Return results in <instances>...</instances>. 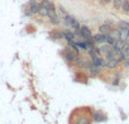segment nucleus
Instances as JSON below:
<instances>
[{
	"mask_svg": "<svg viewBox=\"0 0 129 124\" xmlns=\"http://www.w3.org/2000/svg\"><path fill=\"white\" fill-rule=\"evenodd\" d=\"M62 54H63L64 60L68 62V63H74L76 55H77L76 52L74 51L73 49H70V47H64L62 50Z\"/></svg>",
	"mask_w": 129,
	"mask_h": 124,
	"instance_id": "f257e3e1",
	"label": "nucleus"
},
{
	"mask_svg": "<svg viewBox=\"0 0 129 124\" xmlns=\"http://www.w3.org/2000/svg\"><path fill=\"white\" fill-rule=\"evenodd\" d=\"M28 9L33 15H39L40 11V2L38 0H29L28 1Z\"/></svg>",
	"mask_w": 129,
	"mask_h": 124,
	"instance_id": "f03ea898",
	"label": "nucleus"
},
{
	"mask_svg": "<svg viewBox=\"0 0 129 124\" xmlns=\"http://www.w3.org/2000/svg\"><path fill=\"white\" fill-rule=\"evenodd\" d=\"M91 61H92V63L94 64V66H98V67H100V68H105V64H107V60L104 59V56H102V55H98V56H95V58H93V59H91Z\"/></svg>",
	"mask_w": 129,
	"mask_h": 124,
	"instance_id": "7ed1b4c3",
	"label": "nucleus"
},
{
	"mask_svg": "<svg viewBox=\"0 0 129 124\" xmlns=\"http://www.w3.org/2000/svg\"><path fill=\"white\" fill-rule=\"evenodd\" d=\"M105 40H107V34H102V33H96L93 35V41L95 44H102V43H105Z\"/></svg>",
	"mask_w": 129,
	"mask_h": 124,
	"instance_id": "20e7f679",
	"label": "nucleus"
},
{
	"mask_svg": "<svg viewBox=\"0 0 129 124\" xmlns=\"http://www.w3.org/2000/svg\"><path fill=\"white\" fill-rule=\"evenodd\" d=\"M119 62L117 60L116 58L114 59H110V60H107V64H105V68L108 69V70L112 71V70H116L117 68L119 67Z\"/></svg>",
	"mask_w": 129,
	"mask_h": 124,
	"instance_id": "39448f33",
	"label": "nucleus"
},
{
	"mask_svg": "<svg viewBox=\"0 0 129 124\" xmlns=\"http://www.w3.org/2000/svg\"><path fill=\"white\" fill-rule=\"evenodd\" d=\"M40 6L44 7V8L49 9V10L52 11H57L56 9V5L51 1V0H40Z\"/></svg>",
	"mask_w": 129,
	"mask_h": 124,
	"instance_id": "423d86ee",
	"label": "nucleus"
},
{
	"mask_svg": "<svg viewBox=\"0 0 129 124\" xmlns=\"http://www.w3.org/2000/svg\"><path fill=\"white\" fill-rule=\"evenodd\" d=\"M79 32H80V34L84 36V41L86 40L87 37H92V36H93V35H92L91 28H89L88 26H86V25H82V26H80Z\"/></svg>",
	"mask_w": 129,
	"mask_h": 124,
	"instance_id": "0eeeda50",
	"label": "nucleus"
},
{
	"mask_svg": "<svg viewBox=\"0 0 129 124\" xmlns=\"http://www.w3.org/2000/svg\"><path fill=\"white\" fill-rule=\"evenodd\" d=\"M76 18L74 17L73 15H70V14H66V15L63 16L62 20H63V26L68 27V28H70L71 27V24H73V22L75 20Z\"/></svg>",
	"mask_w": 129,
	"mask_h": 124,
	"instance_id": "6e6552de",
	"label": "nucleus"
},
{
	"mask_svg": "<svg viewBox=\"0 0 129 124\" xmlns=\"http://www.w3.org/2000/svg\"><path fill=\"white\" fill-rule=\"evenodd\" d=\"M109 35L111 36V37H113L116 41H118V40H120V29L118 28V27L114 25L113 27H112L111 29H110V32H109Z\"/></svg>",
	"mask_w": 129,
	"mask_h": 124,
	"instance_id": "1a4fd4ad",
	"label": "nucleus"
},
{
	"mask_svg": "<svg viewBox=\"0 0 129 124\" xmlns=\"http://www.w3.org/2000/svg\"><path fill=\"white\" fill-rule=\"evenodd\" d=\"M87 70L91 73V76H100L101 73H102V68H100V67H98V66H94V64H92Z\"/></svg>",
	"mask_w": 129,
	"mask_h": 124,
	"instance_id": "9d476101",
	"label": "nucleus"
},
{
	"mask_svg": "<svg viewBox=\"0 0 129 124\" xmlns=\"http://www.w3.org/2000/svg\"><path fill=\"white\" fill-rule=\"evenodd\" d=\"M51 37L54 40H66V34L62 31H56L51 34Z\"/></svg>",
	"mask_w": 129,
	"mask_h": 124,
	"instance_id": "9b49d317",
	"label": "nucleus"
},
{
	"mask_svg": "<svg viewBox=\"0 0 129 124\" xmlns=\"http://www.w3.org/2000/svg\"><path fill=\"white\" fill-rule=\"evenodd\" d=\"M113 26H110V25H107L104 24V23H102V24L99 26V33H102V34H109L110 29L112 28Z\"/></svg>",
	"mask_w": 129,
	"mask_h": 124,
	"instance_id": "f8f14e48",
	"label": "nucleus"
},
{
	"mask_svg": "<svg viewBox=\"0 0 129 124\" xmlns=\"http://www.w3.org/2000/svg\"><path fill=\"white\" fill-rule=\"evenodd\" d=\"M98 49H99V51L101 52V54H105L107 52H109L110 50L112 49V46L107 44V43H102V44H100V46H98Z\"/></svg>",
	"mask_w": 129,
	"mask_h": 124,
	"instance_id": "ddd939ff",
	"label": "nucleus"
},
{
	"mask_svg": "<svg viewBox=\"0 0 129 124\" xmlns=\"http://www.w3.org/2000/svg\"><path fill=\"white\" fill-rule=\"evenodd\" d=\"M92 118H93V121H95V122H101V121H103V118H104V115H103V113L101 111H96V112H93Z\"/></svg>",
	"mask_w": 129,
	"mask_h": 124,
	"instance_id": "4468645a",
	"label": "nucleus"
},
{
	"mask_svg": "<svg viewBox=\"0 0 129 124\" xmlns=\"http://www.w3.org/2000/svg\"><path fill=\"white\" fill-rule=\"evenodd\" d=\"M128 38H129V28L120 29V40L126 43V41H127Z\"/></svg>",
	"mask_w": 129,
	"mask_h": 124,
	"instance_id": "2eb2a0df",
	"label": "nucleus"
},
{
	"mask_svg": "<svg viewBox=\"0 0 129 124\" xmlns=\"http://www.w3.org/2000/svg\"><path fill=\"white\" fill-rule=\"evenodd\" d=\"M120 82H121V72H116V75H114V79L112 80L111 85L113 87H117V86L120 85Z\"/></svg>",
	"mask_w": 129,
	"mask_h": 124,
	"instance_id": "dca6fc26",
	"label": "nucleus"
},
{
	"mask_svg": "<svg viewBox=\"0 0 129 124\" xmlns=\"http://www.w3.org/2000/svg\"><path fill=\"white\" fill-rule=\"evenodd\" d=\"M84 62H85V59L83 58L82 55L77 54V55H76V58H75V61H74V63H75L77 67H79V68H83V66H84Z\"/></svg>",
	"mask_w": 129,
	"mask_h": 124,
	"instance_id": "f3484780",
	"label": "nucleus"
},
{
	"mask_svg": "<svg viewBox=\"0 0 129 124\" xmlns=\"http://www.w3.org/2000/svg\"><path fill=\"white\" fill-rule=\"evenodd\" d=\"M76 44H77V46L79 47V50H83V51H87V50H88V45H87V43L83 40L76 41Z\"/></svg>",
	"mask_w": 129,
	"mask_h": 124,
	"instance_id": "a211bd4d",
	"label": "nucleus"
},
{
	"mask_svg": "<svg viewBox=\"0 0 129 124\" xmlns=\"http://www.w3.org/2000/svg\"><path fill=\"white\" fill-rule=\"evenodd\" d=\"M64 34H66V41H75L76 36L74 31H69V29H66L64 31Z\"/></svg>",
	"mask_w": 129,
	"mask_h": 124,
	"instance_id": "6ab92c4d",
	"label": "nucleus"
},
{
	"mask_svg": "<svg viewBox=\"0 0 129 124\" xmlns=\"http://www.w3.org/2000/svg\"><path fill=\"white\" fill-rule=\"evenodd\" d=\"M49 22H50V24L53 25V26H58L61 23V19H60V17H59V15H57V16H53V17H50Z\"/></svg>",
	"mask_w": 129,
	"mask_h": 124,
	"instance_id": "aec40b11",
	"label": "nucleus"
},
{
	"mask_svg": "<svg viewBox=\"0 0 129 124\" xmlns=\"http://www.w3.org/2000/svg\"><path fill=\"white\" fill-rule=\"evenodd\" d=\"M116 26L118 27L119 29L129 28V23L126 22V20H119V22H116Z\"/></svg>",
	"mask_w": 129,
	"mask_h": 124,
	"instance_id": "412c9836",
	"label": "nucleus"
},
{
	"mask_svg": "<svg viewBox=\"0 0 129 124\" xmlns=\"http://www.w3.org/2000/svg\"><path fill=\"white\" fill-rule=\"evenodd\" d=\"M103 56H104L105 60H110V59H114L116 58V52H114L113 49H111L109 52H107L105 54H103Z\"/></svg>",
	"mask_w": 129,
	"mask_h": 124,
	"instance_id": "4be33fe9",
	"label": "nucleus"
},
{
	"mask_svg": "<svg viewBox=\"0 0 129 124\" xmlns=\"http://www.w3.org/2000/svg\"><path fill=\"white\" fill-rule=\"evenodd\" d=\"M126 46V43L125 42H122L121 40H118V41H116V43H114V45L112 47L113 49H119V50H123V47Z\"/></svg>",
	"mask_w": 129,
	"mask_h": 124,
	"instance_id": "5701e85b",
	"label": "nucleus"
},
{
	"mask_svg": "<svg viewBox=\"0 0 129 124\" xmlns=\"http://www.w3.org/2000/svg\"><path fill=\"white\" fill-rule=\"evenodd\" d=\"M121 10H122L125 14H129V0H123L122 1Z\"/></svg>",
	"mask_w": 129,
	"mask_h": 124,
	"instance_id": "b1692460",
	"label": "nucleus"
},
{
	"mask_svg": "<svg viewBox=\"0 0 129 124\" xmlns=\"http://www.w3.org/2000/svg\"><path fill=\"white\" fill-rule=\"evenodd\" d=\"M39 15L41 16V17H48V15H49V9L44 8V7L40 6V11H39Z\"/></svg>",
	"mask_w": 129,
	"mask_h": 124,
	"instance_id": "393cba45",
	"label": "nucleus"
},
{
	"mask_svg": "<svg viewBox=\"0 0 129 124\" xmlns=\"http://www.w3.org/2000/svg\"><path fill=\"white\" fill-rule=\"evenodd\" d=\"M122 1L123 0H112V5H113V8L119 10L121 9V6H122Z\"/></svg>",
	"mask_w": 129,
	"mask_h": 124,
	"instance_id": "a878e982",
	"label": "nucleus"
},
{
	"mask_svg": "<svg viewBox=\"0 0 129 124\" xmlns=\"http://www.w3.org/2000/svg\"><path fill=\"white\" fill-rule=\"evenodd\" d=\"M105 43L109 44V45H111V46H113L114 43H116V40H114L113 37H111L109 34H107V40H105Z\"/></svg>",
	"mask_w": 129,
	"mask_h": 124,
	"instance_id": "bb28decb",
	"label": "nucleus"
},
{
	"mask_svg": "<svg viewBox=\"0 0 129 124\" xmlns=\"http://www.w3.org/2000/svg\"><path fill=\"white\" fill-rule=\"evenodd\" d=\"M103 23L107 25H110V26H114V25H116V20L112 19V18H107V19H104Z\"/></svg>",
	"mask_w": 129,
	"mask_h": 124,
	"instance_id": "cd10ccee",
	"label": "nucleus"
},
{
	"mask_svg": "<svg viewBox=\"0 0 129 124\" xmlns=\"http://www.w3.org/2000/svg\"><path fill=\"white\" fill-rule=\"evenodd\" d=\"M121 64H122V67L125 69H129V58H126L125 60L121 62Z\"/></svg>",
	"mask_w": 129,
	"mask_h": 124,
	"instance_id": "c85d7f7f",
	"label": "nucleus"
},
{
	"mask_svg": "<svg viewBox=\"0 0 129 124\" xmlns=\"http://www.w3.org/2000/svg\"><path fill=\"white\" fill-rule=\"evenodd\" d=\"M58 8H59V11H60V13L62 14L63 16L66 15V14H68V13H67V10H66V8H63V6H62V5H59V6H58Z\"/></svg>",
	"mask_w": 129,
	"mask_h": 124,
	"instance_id": "c756f323",
	"label": "nucleus"
},
{
	"mask_svg": "<svg viewBox=\"0 0 129 124\" xmlns=\"http://www.w3.org/2000/svg\"><path fill=\"white\" fill-rule=\"evenodd\" d=\"M122 52H123V54H125L126 58H129V46H127V45H126V46L123 47Z\"/></svg>",
	"mask_w": 129,
	"mask_h": 124,
	"instance_id": "7c9ffc66",
	"label": "nucleus"
},
{
	"mask_svg": "<svg viewBox=\"0 0 129 124\" xmlns=\"http://www.w3.org/2000/svg\"><path fill=\"white\" fill-rule=\"evenodd\" d=\"M100 2L102 5H108V4H110V2H112V0H100Z\"/></svg>",
	"mask_w": 129,
	"mask_h": 124,
	"instance_id": "2f4dec72",
	"label": "nucleus"
},
{
	"mask_svg": "<svg viewBox=\"0 0 129 124\" xmlns=\"http://www.w3.org/2000/svg\"><path fill=\"white\" fill-rule=\"evenodd\" d=\"M25 15H26V16H32L33 14L31 13V10H29V9H26V10H25Z\"/></svg>",
	"mask_w": 129,
	"mask_h": 124,
	"instance_id": "473e14b6",
	"label": "nucleus"
}]
</instances>
